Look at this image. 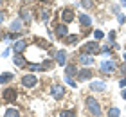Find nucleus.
I'll use <instances>...</instances> for the list:
<instances>
[{
    "instance_id": "nucleus-25",
    "label": "nucleus",
    "mask_w": 126,
    "mask_h": 117,
    "mask_svg": "<svg viewBox=\"0 0 126 117\" xmlns=\"http://www.w3.org/2000/svg\"><path fill=\"white\" fill-rule=\"evenodd\" d=\"M81 5L85 9H92L94 7V2H92V0H81Z\"/></svg>"
},
{
    "instance_id": "nucleus-11",
    "label": "nucleus",
    "mask_w": 126,
    "mask_h": 117,
    "mask_svg": "<svg viewBox=\"0 0 126 117\" xmlns=\"http://www.w3.org/2000/svg\"><path fill=\"white\" fill-rule=\"evenodd\" d=\"M92 74H94V72H92L90 68H81V70L78 72L76 78H78V81H87V79L92 78Z\"/></svg>"
},
{
    "instance_id": "nucleus-29",
    "label": "nucleus",
    "mask_w": 126,
    "mask_h": 117,
    "mask_svg": "<svg viewBox=\"0 0 126 117\" xmlns=\"http://www.w3.org/2000/svg\"><path fill=\"white\" fill-rule=\"evenodd\" d=\"M119 72H121V74L124 76V78H126V61L123 63V65H119Z\"/></svg>"
},
{
    "instance_id": "nucleus-19",
    "label": "nucleus",
    "mask_w": 126,
    "mask_h": 117,
    "mask_svg": "<svg viewBox=\"0 0 126 117\" xmlns=\"http://www.w3.org/2000/svg\"><path fill=\"white\" fill-rule=\"evenodd\" d=\"M20 29H22V20H13V22H11L9 33H16V31H20Z\"/></svg>"
},
{
    "instance_id": "nucleus-12",
    "label": "nucleus",
    "mask_w": 126,
    "mask_h": 117,
    "mask_svg": "<svg viewBox=\"0 0 126 117\" xmlns=\"http://www.w3.org/2000/svg\"><path fill=\"white\" fill-rule=\"evenodd\" d=\"M78 61L81 63V65H85V67H90V65H94V56H90V54H79Z\"/></svg>"
},
{
    "instance_id": "nucleus-26",
    "label": "nucleus",
    "mask_w": 126,
    "mask_h": 117,
    "mask_svg": "<svg viewBox=\"0 0 126 117\" xmlns=\"http://www.w3.org/2000/svg\"><path fill=\"white\" fill-rule=\"evenodd\" d=\"M40 15H42V22H49V11L47 9H42Z\"/></svg>"
},
{
    "instance_id": "nucleus-2",
    "label": "nucleus",
    "mask_w": 126,
    "mask_h": 117,
    "mask_svg": "<svg viewBox=\"0 0 126 117\" xmlns=\"http://www.w3.org/2000/svg\"><path fill=\"white\" fill-rule=\"evenodd\" d=\"M2 99H4L5 104L15 103L16 99H18V90H16L15 86H7V88H4V92H2Z\"/></svg>"
},
{
    "instance_id": "nucleus-18",
    "label": "nucleus",
    "mask_w": 126,
    "mask_h": 117,
    "mask_svg": "<svg viewBox=\"0 0 126 117\" xmlns=\"http://www.w3.org/2000/svg\"><path fill=\"white\" fill-rule=\"evenodd\" d=\"M63 42H65L67 45H76V43L79 42V36H78V34H68V36L63 40Z\"/></svg>"
},
{
    "instance_id": "nucleus-22",
    "label": "nucleus",
    "mask_w": 126,
    "mask_h": 117,
    "mask_svg": "<svg viewBox=\"0 0 126 117\" xmlns=\"http://www.w3.org/2000/svg\"><path fill=\"white\" fill-rule=\"evenodd\" d=\"M27 67H29L31 72H40V70H43L42 63H27Z\"/></svg>"
},
{
    "instance_id": "nucleus-27",
    "label": "nucleus",
    "mask_w": 126,
    "mask_h": 117,
    "mask_svg": "<svg viewBox=\"0 0 126 117\" xmlns=\"http://www.w3.org/2000/svg\"><path fill=\"white\" fill-rule=\"evenodd\" d=\"M108 40H110V43H112V45L115 43V42H113V40H115V31H110V33H108Z\"/></svg>"
},
{
    "instance_id": "nucleus-16",
    "label": "nucleus",
    "mask_w": 126,
    "mask_h": 117,
    "mask_svg": "<svg viewBox=\"0 0 126 117\" xmlns=\"http://www.w3.org/2000/svg\"><path fill=\"white\" fill-rule=\"evenodd\" d=\"M20 16H22V22H31V9L27 5H22L20 7Z\"/></svg>"
},
{
    "instance_id": "nucleus-28",
    "label": "nucleus",
    "mask_w": 126,
    "mask_h": 117,
    "mask_svg": "<svg viewBox=\"0 0 126 117\" xmlns=\"http://www.w3.org/2000/svg\"><path fill=\"white\" fill-rule=\"evenodd\" d=\"M94 36H95V40H103L105 34H103V31H94Z\"/></svg>"
},
{
    "instance_id": "nucleus-38",
    "label": "nucleus",
    "mask_w": 126,
    "mask_h": 117,
    "mask_svg": "<svg viewBox=\"0 0 126 117\" xmlns=\"http://www.w3.org/2000/svg\"><path fill=\"white\" fill-rule=\"evenodd\" d=\"M2 2H4V0H0V4H2Z\"/></svg>"
},
{
    "instance_id": "nucleus-24",
    "label": "nucleus",
    "mask_w": 126,
    "mask_h": 117,
    "mask_svg": "<svg viewBox=\"0 0 126 117\" xmlns=\"http://www.w3.org/2000/svg\"><path fill=\"white\" fill-rule=\"evenodd\" d=\"M121 115V110L115 108V106H112L110 110H108V117H119Z\"/></svg>"
},
{
    "instance_id": "nucleus-31",
    "label": "nucleus",
    "mask_w": 126,
    "mask_h": 117,
    "mask_svg": "<svg viewBox=\"0 0 126 117\" xmlns=\"http://www.w3.org/2000/svg\"><path fill=\"white\" fill-rule=\"evenodd\" d=\"M117 20H119V23H124V22H126V16L119 13V15H117Z\"/></svg>"
},
{
    "instance_id": "nucleus-30",
    "label": "nucleus",
    "mask_w": 126,
    "mask_h": 117,
    "mask_svg": "<svg viewBox=\"0 0 126 117\" xmlns=\"http://www.w3.org/2000/svg\"><path fill=\"white\" fill-rule=\"evenodd\" d=\"M67 83H68V85H70V86H72V88H76V86H78V85H76V81H74L72 78H67Z\"/></svg>"
},
{
    "instance_id": "nucleus-6",
    "label": "nucleus",
    "mask_w": 126,
    "mask_h": 117,
    "mask_svg": "<svg viewBox=\"0 0 126 117\" xmlns=\"http://www.w3.org/2000/svg\"><path fill=\"white\" fill-rule=\"evenodd\" d=\"M117 70V61L115 60H106L101 63V72L103 74H113Z\"/></svg>"
},
{
    "instance_id": "nucleus-10",
    "label": "nucleus",
    "mask_w": 126,
    "mask_h": 117,
    "mask_svg": "<svg viewBox=\"0 0 126 117\" xmlns=\"http://www.w3.org/2000/svg\"><path fill=\"white\" fill-rule=\"evenodd\" d=\"M78 67H76V63H67V67H65V76L67 78H76L78 76Z\"/></svg>"
},
{
    "instance_id": "nucleus-20",
    "label": "nucleus",
    "mask_w": 126,
    "mask_h": 117,
    "mask_svg": "<svg viewBox=\"0 0 126 117\" xmlns=\"http://www.w3.org/2000/svg\"><path fill=\"white\" fill-rule=\"evenodd\" d=\"M58 117H76V112H74V108H68V110H60Z\"/></svg>"
},
{
    "instance_id": "nucleus-36",
    "label": "nucleus",
    "mask_w": 126,
    "mask_h": 117,
    "mask_svg": "<svg viewBox=\"0 0 126 117\" xmlns=\"http://www.w3.org/2000/svg\"><path fill=\"white\" fill-rule=\"evenodd\" d=\"M124 61H126V52H124Z\"/></svg>"
},
{
    "instance_id": "nucleus-23",
    "label": "nucleus",
    "mask_w": 126,
    "mask_h": 117,
    "mask_svg": "<svg viewBox=\"0 0 126 117\" xmlns=\"http://www.w3.org/2000/svg\"><path fill=\"white\" fill-rule=\"evenodd\" d=\"M11 79H13V74L11 72H4L2 76H0V83H9Z\"/></svg>"
},
{
    "instance_id": "nucleus-15",
    "label": "nucleus",
    "mask_w": 126,
    "mask_h": 117,
    "mask_svg": "<svg viewBox=\"0 0 126 117\" xmlns=\"http://www.w3.org/2000/svg\"><path fill=\"white\" fill-rule=\"evenodd\" d=\"M88 88L94 90V92H103V90L106 88V83H105V81H92Z\"/></svg>"
},
{
    "instance_id": "nucleus-32",
    "label": "nucleus",
    "mask_w": 126,
    "mask_h": 117,
    "mask_svg": "<svg viewBox=\"0 0 126 117\" xmlns=\"http://www.w3.org/2000/svg\"><path fill=\"white\" fill-rule=\"evenodd\" d=\"M119 85H121V86H126V78H123L121 81H119Z\"/></svg>"
},
{
    "instance_id": "nucleus-21",
    "label": "nucleus",
    "mask_w": 126,
    "mask_h": 117,
    "mask_svg": "<svg viewBox=\"0 0 126 117\" xmlns=\"http://www.w3.org/2000/svg\"><path fill=\"white\" fill-rule=\"evenodd\" d=\"M4 117H20V112L16 108H7L4 112Z\"/></svg>"
},
{
    "instance_id": "nucleus-8",
    "label": "nucleus",
    "mask_w": 126,
    "mask_h": 117,
    "mask_svg": "<svg viewBox=\"0 0 126 117\" xmlns=\"http://www.w3.org/2000/svg\"><path fill=\"white\" fill-rule=\"evenodd\" d=\"M50 92H52V97L58 99V101L65 97V86H61V85H54L52 88H50Z\"/></svg>"
},
{
    "instance_id": "nucleus-5",
    "label": "nucleus",
    "mask_w": 126,
    "mask_h": 117,
    "mask_svg": "<svg viewBox=\"0 0 126 117\" xmlns=\"http://www.w3.org/2000/svg\"><path fill=\"white\" fill-rule=\"evenodd\" d=\"M54 36L58 40H65L68 36V27L67 23H56L54 25Z\"/></svg>"
},
{
    "instance_id": "nucleus-3",
    "label": "nucleus",
    "mask_w": 126,
    "mask_h": 117,
    "mask_svg": "<svg viewBox=\"0 0 126 117\" xmlns=\"http://www.w3.org/2000/svg\"><path fill=\"white\" fill-rule=\"evenodd\" d=\"M101 52V47L97 42H87L81 47V54H90V56H95Z\"/></svg>"
},
{
    "instance_id": "nucleus-39",
    "label": "nucleus",
    "mask_w": 126,
    "mask_h": 117,
    "mask_svg": "<svg viewBox=\"0 0 126 117\" xmlns=\"http://www.w3.org/2000/svg\"><path fill=\"white\" fill-rule=\"evenodd\" d=\"M29 2H31V0H29Z\"/></svg>"
},
{
    "instance_id": "nucleus-4",
    "label": "nucleus",
    "mask_w": 126,
    "mask_h": 117,
    "mask_svg": "<svg viewBox=\"0 0 126 117\" xmlns=\"http://www.w3.org/2000/svg\"><path fill=\"white\" fill-rule=\"evenodd\" d=\"M38 83V78H36V74H24L22 76V85L25 86V88H34Z\"/></svg>"
},
{
    "instance_id": "nucleus-1",
    "label": "nucleus",
    "mask_w": 126,
    "mask_h": 117,
    "mask_svg": "<svg viewBox=\"0 0 126 117\" xmlns=\"http://www.w3.org/2000/svg\"><path fill=\"white\" fill-rule=\"evenodd\" d=\"M85 108H87V112L94 117H101L103 115V108H101V103L97 101L95 97H87L85 99Z\"/></svg>"
},
{
    "instance_id": "nucleus-14",
    "label": "nucleus",
    "mask_w": 126,
    "mask_h": 117,
    "mask_svg": "<svg viewBox=\"0 0 126 117\" xmlns=\"http://www.w3.org/2000/svg\"><path fill=\"white\" fill-rule=\"evenodd\" d=\"M27 49V43L24 42V40H18V42H15L13 43V50H15V54H22Z\"/></svg>"
},
{
    "instance_id": "nucleus-37",
    "label": "nucleus",
    "mask_w": 126,
    "mask_h": 117,
    "mask_svg": "<svg viewBox=\"0 0 126 117\" xmlns=\"http://www.w3.org/2000/svg\"><path fill=\"white\" fill-rule=\"evenodd\" d=\"M2 38H4V36H2V34H0V40H2Z\"/></svg>"
},
{
    "instance_id": "nucleus-34",
    "label": "nucleus",
    "mask_w": 126,
    "mask_h": 117,
    "mask_svg": "<svg viewBox=\"0 0 126 117\" xmlns=\"http://www.w3.org/2000/svg\"><path fill=\"white\" fill-rule=\"evenodd\" d=\"M121 97H123V99H126V90H123V92H121Z\"/></svg>"
},
{
    "instance_id": "nucleus-9",
    "label": "nucleus",
    "mask_w": 126,
    "mask_h": 117,
    "mask_svg": "<svg viewBox=\"0 0 126 117\" xmlns=\"http://www.w3.org/2000/svg\"><path fill=\"white\" fill-rule=\"evenodd\" d=\"M54 61L58 63L60 67H67V52L65 50H58L54 54Z\"/></svg>"
},
{
    "instance_id": "nucleus-33",
    "label": "nucleus",
    "mask_w": 126,
    "mask_h": 117,
    "mask_svg": "<svg viewBox=\"0 0 126 117\" xmlns=\"http://www.w3.org/2000/svg\"><path fill=\"white\" fill-rule=\"evenodd\" d=\"M4 18H5V15H4V11H0V23L4 22Z\"/></svg>"
},
{
    "instance_id": "nucleus-35",
    "label": "nucleus",
    "mask_w": 126,
    "mask_h": 117,
    "mask_svg": "<svg viewBox=\"0 0 126 117\" xmlns=\"http://www.w3.org/2000/svg\"><path fill=\"white\" fill-rule=\"evenodd\" d=\"M121 5H124V7H126V0H121Z\"/></svg>"
},
{
    "instance_id": "nucleus-17",
    "label": "nucleus",
    "mask_w": 126,
    "mask_h": 117,
    "mask_svg": "<svg viewBox=\"0 0 126 117\" xmlns=\"http://www.w3.org/2000/svg\"><path fill=\"white\" fill-rule=\"evenodd\" d=\"M78 20H79V23H81L83 27H90L92 25V18L87 15V13H81V15H78Z\"/></svg>"
},
{
    "instance_id": "nucleus-7",
    "label": "nucleus",
    "mask_w": 126,
    "mask_h": 117,
    "mask_svg": "<svg viewBox=\"0 0 126 117\" xmlns=\"http://www.w3.org/2000/svg\"><path fill=\"white\" fill-rule=\"evenodd\" d=\"M76 18V13H74L72 7H63L61 9V23H70Z\"/></svg>"
},
{
    "instance_id": "nucleus-13",
    "label": "nucleus",
    "mask_w": 126,
    "mask_h": 117,
    "mask_svg": "<svg viewBox=\"0 0 126 117\" xmlns=\"http://www.w3.org/2000/svg\"><path fill=\"white\" fill-rule=\"evenodd\" d=\"M13 63L18 68H24V67H27V60H25V56L24 54H15V58H13Z\"/></svg>"
}]
</instances>
